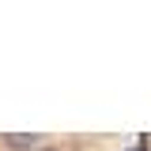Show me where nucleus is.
Returning a JSON list of instances; mask_svg holds the SVG:
<instances>
[{
    "mask_svg": "<svg viewBox=\"0 0 151 151\" xmlns=\"http://www.w3.org/2000/svg\"><path fill=\"white\" fill-rule=\"evenodd\" d=\"M4 140H8V147H15V151H27V147L38 144V136H27V132H12V136H4Z\"/></svg>",
    "mask_w": 151,
    "mask_h": 151,
    "instance_id": "f257e3e1",
    "label": "nucleus"
},
{
    "mask_svg": "<svg viewBox=\"0 0 151 151\" xmlns=\"http://www.w3.org/2000/svg\"><path fill=\"white\" fill-rule=\"evenodd\" d=\"M42 151H60V147H42Z\"/></svg>",
    "mask_w": 151,
    "mask_h": 151,
    "instance_id": "f03ea898",
    "label": "nucleus"
},
{
    "mask_svg": "<svg viewBox=\"0 0 151 151\" xmlns=\"http://www.w3.org/2000/svg\"><path fill=\"white\" fill-rule=\"evenodd\" d=\"M132 151H140V147H132Z\"/></svg>",
    "mask_w": 151,
    "mask_h": 151,
    "instance_id": "7ed1b4c3",
    "label": "nucleus"
}]
</instances>
